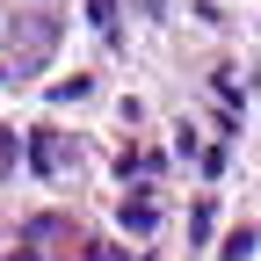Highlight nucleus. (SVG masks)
Segmentation results:
<instances>
[{
    "label": "nucleus",
    "instance_id": "1",
    "mask_svg": "<svg viewBox=\"0 0 261 261\" xmlns=\"http://www.w3.org/2000/svg\"><path fill=\"white\" fill-rule=\"evenodd\" d=\"M29 160H37V174H51L58 160H65V145H58V138H44V130H37V138H29Z\"/></svg>",
    "mask_w": 261,
    "mask_h": 261
}]
</instances>
